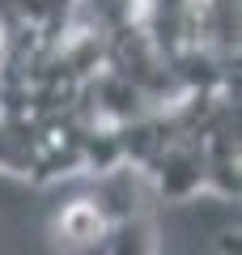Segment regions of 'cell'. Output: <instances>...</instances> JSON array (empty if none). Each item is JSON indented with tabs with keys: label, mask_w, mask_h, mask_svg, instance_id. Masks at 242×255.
Segmentation results:
<instances>
[]
</instances>
